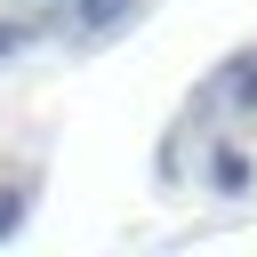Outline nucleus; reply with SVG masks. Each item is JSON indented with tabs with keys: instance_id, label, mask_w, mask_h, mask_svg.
I'll return each instance as SVG.
<instances>
[{
	"instance_id": "20e7f679",
	"label": "nucleus",
	"mask_w": 257,
	"mask_h": 257,
	"mask_svg": "<svg viewBox=\"0 0 257 257\" xmlns=\"http://www.w3.org/2000/svg\"><path fill=\"white\" fill-rule=\"evenodd\" d=\"M24 40H32L24 24H0V56H24Z\"/></svg>"
},
{
	"instance_id": "f03ea898",
	"label": "nucleus",
	"mask_w": 257,
	"mask_h": 257,
	"mask_svg": "<svg viewBox=\"0 0 257 257\" xmlns=\"http://www.w3.org/2000/svg\"><path fill=\"white\" fill-rule=\"evenodd\" d=\"M120 16H137V0H72V32H104Z\"/></svg>"
},
{
	"instance_id": "f257e3e1",
	"label": "nucleus",
	"mask_w": 257,
	"mask_h": 257,
	"mask_svg": "<svg viewBox=\"0 0 257 257\" xmlns=\"http://www.w3.org/2000/svg\"><path fill=\"white\" fill-rule=\"evenodd\" d=\"M209 104H257V56H233L225 72H217V88H209Z\"/></svg>"
},
{
	"instance_id": "7ed1b4c3",
	"label": "nucleus",
	"mask_w": 257,
	"mask_h": 257,
	"mask_svg": "<svg viewBox=\"0 0 257 257\" xmlns=\"http://www.w3.org/2000/svg\"><path fill=\"white\" fill-rule=\"evenodd\" d=\"M16 225H24V193H0V241H8Z\"/></svg>"
}]
</instances>
